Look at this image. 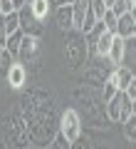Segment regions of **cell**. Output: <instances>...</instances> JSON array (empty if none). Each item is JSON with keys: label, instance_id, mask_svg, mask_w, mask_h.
Listing matches in <instances>:
<instances>
[{"label": "cell", "instance_id": "4fadbf2b", "mask_svg": "<svg viewBox=\"0 0 136 149\" xmlns=\"http://www.w3.org/2000/svg\"><path fill=\"white\" fill-rule=\"evenodd\" d=\"M17 62V57L10 52V50H3V57H0V82L8 85V74H10L12 65Z\"/></svg>", "mask_w": 136, "mask_h": 149}, {"label": "cell", "instance_id": "e0dca14e", "mask_svg": "<svg viewBox=\"0 0 136 149\" xmlns=\"http://www.w3.org/2000/svg\"><path fill=\"white\" fill-rule=\"evenodd\" d=\"M119 92V85H116V80H114V74H109L104 82H101V100H104V104L111 100V97Z\"/></svg>", "mask_w": 136, "mask_h": 149}, {"label": "cell", "instance_id": "83f0119b", "mask_svg": "<svg viewBox=\"0 0 136 149\" xmlns=\"http://www.w3.org/2000/svg\"><path fill=\"white\" fill-rule=\"evenodd\" d=\"M104 3H106V8H111V5L116 3V0H104Z\"/></svg>", "mask_w": 136, "mask_h": 149}, {"label": "cell", "instance_id": "6da1fadb", "mask_svg": "<svg viewBox=\"0 0 136 149\" xmlns=\"http://www.w3.org/2000/svg\"><path fill=\"white\" fill-rule=\"evenodd\" d=\"M3 134H5V139H8L5 144L10 149H27L30 142H32L30 129H27V122L20 119L17 114H10V117L3 119Z\"/></svg>", "mask_w": 136, "mask_h": 149}, {"label": "cell", "instance_id": "7c38bea8", "mask_svg": "<svg viewBox=\"0 0 136 149\" xmlns=\"http://www.w3.org/2000/svg\"><path fill=\"white\" fill-rule=\"evenodd\" d=\"M30 5V10L35 13V17L37 20H42V22H47V17H50V13H52V0H30L27 3Z\"/></svg>", "mask_w": 136, "mask_h": 149}, {"label": "cell", "instance_id": "f546056e", "mask_svg": "<svg viewBox=\"0 0 136 149\" xmlns=\"http://www.w3.org/2000/svg\"><path fill=\"white\" fill-rule=\"evenodd\" d=\"M134 114H136V100H134Z\"/></svg>", "mask_w": 136, "mask_h": 149}, {"label": "cell", "instance_id": "4dcf8cb0", "mask_svg": "<svg viewBox=\"0 0 136 149\" xmlns=\"http://www.w3.org/2000/svg\"><path fill=\"white\" fill-rule=\"evenodd\" d=\"M52 3H55V5H57V3H59V0H52Z\"/></svg>", "mask_w": 136, "mask_h": 149}, {"label": "cell", "instance_id": "5b68a950", "mask_svg": "<svg viewBox=\"0 0 136 149\" xmlns=\"http://www.w3.org/2000/svg\"><path fill=\"white\" fill-rule=\"evenodd\" d=\"M40 60V37L35 35H25L22 37V45H20V52H17V62L27 65H37Z\"/></svg>", "mask_w": 136, "mask_h": 149}, {"label": "cell", "instance_id": "7402d4cb", "mask_svg": "<svg viewBox=\"0 0 136 149\" xmlns=\"http://www.w3.org/2000/svg\"><path fill=\"white\" fill-rule=\"evenodd\" d=\"M104 25H106V30H111V32H116V25H119V15H116L114 10H106V15H104Z\"/></svg>", "mask_w": 136, "mask_h": 149}, {"label": "cell", "instance_id": "44dd1931", "mask_svg": "<svg viewBox=\"0 0 136 149\" xmlns=\"http://www.w3.org/2000/svg\"><path fill=\"white\" fill-rule=\"evenodd\" d=\"M69 144H72V142H69V139L64 137L62 132H57V134L52 137V142L47 144V147H50V149H69Z\"/></svg>", "mask_w": 136, "mask_h": 149}, {"label": "cell", "instance_id": "8fae6325", "mask_svg": "<svg viewBox=\"0 0 136 149\" xmlns=\"http://www.w3.org/2000/svg\"><path fill=\"white\" fill-rule=\"evenodd\" d=\"M116 35H121L124 40H129V37L136 35V20L131 13H124V15H119V25H116Z\"/></svg>", "mask_w": 136, "mask_h": 149}, {"label": "cell", "instance_id": "f1b7e54d", "mask_svg": "<svg viewBox=\"0 0 136 149\" xmlns=\"http://www.w3.org/2000/svg\"><path fill=\"white\" fill-rule=\"evenodd\" d=\"M0 149H10V147H8V144H5V142H0Z\"/></svg>", "mask_w": 136, "mask_h": 149}, {"label": "cell", "instance_id": "5bb4252c", "mask_svg": "<svg viewBox=\"0 0 136 149\" xmlns=\"http://www.w3.org/2000/svg\"><path fill=\"white\" fill-rule=\"evenodd\" d=\"M89 5H92V0H74V5H72V13H74V27H82L84 17H87L89 13Z\"/></svg>", "mask_w": 136, "mask_h": 149}, {"label": "cell", "instance_id": "9c48e42d", "mask_svg": "<svg viewBox=\"0 0 136 149\" xmlns=\"http://www.w3.org/2000/svg\"><path fill=\"white\" fill-rule=\"evenodd\" d=\"M25 85H27V67L22 62H15L10 74H8V87L10 90H22Z\"/></svg>", "mask_w": 136, "mask_h": 149}, {"label": "cell", "instance_id": "2e32d148", "mask_svg": "<svg viewBox=\"0 0 136 149\" xmlns=\"http://www.w3.org/2000/svg\"><path fill=\"white\" fill-rule=\"evenodd\" d=\"M111 74H114V80H116V85H119V90H124V92H126V87L131 85V80H134V72H131L129 67H124V65H121V67H116Z\"/></svg>", "mask_w": 136, "mask_h": 149}, {"label": "cell", "instance_id": "836d02e7", "mask_svg": "<svg viewBox=\"0 0 136 149\" xmlns=\"http://www.w3.org/2000/svg\"><path fill=\"white\" fill-rule=\"evenodd\" d=\"M27 3H30V0H27Z\"/></svg>", "mask_w": 136, "mask_h": 149}, {"label": "cell", "instance_id": "9a60e30c", "mask_svg": "<svg viewBox=\"0 0 136 149\" xmlns=\"http://www.w3.org/2000/svg\"><path fill=\"white\" fill-rule=\"evenodd\" d=\"M124 67H129L136 77V35L126 40V55H124Z\"/></svg>", "mask_w": 136, "mask_h": 149}, {"label": "cell", "instance_id": "277c9868", "mask_svg": "<svg viewBox=\"0 0 136 149\" xmlns=\"http://www.w3.org/2000/svg\"><path fill=\"white\" fill-rule=\"evenodd\" d=\"M57 132H62L69 142H74L77 137H82V117H79L77 109H64L59 114V122H57Z\"/></svg>", "mask_w": 136, "mask_h": 149}, {"label": "cell", "instance_id": "7a4b0ae2", "mask_svg": "<svg viewBox=\"0 0 136 149\" xmlns=\"http://www.w3.org/2000/svg\"><path fill=\"white\" fill-rule=\"evenodd\" d=\"M64 57H67L69 67H79L84 65V60L89 57V50H87V35L82 30H69L67 37H64Z\"/></svg>", "mask_w": 136, "mask_h": 149}, {"label": "cell", "instance_id": "30bf717a", "mask_svg": "<svg viewBox=\"0 0 136 149\" xmlns=\"http://www.w3.org/2000/svg\"><path fill=\"white\" fill-rule=\"evenodd\" d=\"M124 55H126V40L121 35L114 37V42H111V50H109V60L114 67H121L124 65Z\"/></svg>", "mask_w": 136, "mask_h": 149}, {"label": "cell", "instance_id": "ac0fdd59", "mask_svg": "<svg viewBox=\"0 0 136 149\" xmlns=\"http://www.w3.org/2000/svg\"><path fill=\"white\" fill-rule=\"evenodd\" d=\"M22 37H25V32H22V27L17 32H12L10 37H8V42H5V50H10L12 55L17 57V52H20V45H22Z\"/></svg>", "mask_w": 136, "mask_h": 149}, {"label": "cell", "instance_id": "d6986e66", "mask_svg": "<svg viewBox=\"0 0 136 149\" xmlns=\"http://www.w3.org/2000/svg\"><path fill=\"white\" fill-rule=\"evenodd\" d=\"M27 0H0V13H17L25 8Z\"/></svg>", "mask_w": 136, "mask_h": 149}, {"label": "cell", "instance_id": "ffe728a7", "mask_svg": "<svg viewBox=\"0 0 136 149\" xmlns=\"http://www.w3.org/2000/svg\"><path fill=\"white\" fill-rule=\"evenodd\" d=\"M124 137L129 139V142H136V114H131L124 122Z\"/></svg>", "mask_w": 136, "mask_h": 149}, {"label": "cell", "instance_id": "1f68e13d", "mask_svg": "<svg viewBox=\"0 0 136 149\" xmlns=\"http://www.w3.org/2000/svg\"><path fill=\"white\" fill-rule=\"evenodd\" d=\"M27 149H37V147H27Z\"/></svg>", "mask_w": 136, "mask_h": 149}, {"label": "cell", "instance_id": "d6a6232c", "mask_svg": "<svg viewBox=\"0 0 136 149\" xmlns=\"http://www.w3.org/2000/svg\"><path fill=\"white\" fill-rule=\"evenodd\" d=\"M134 3H136V0H131V5H134Z\"/></svg>", "mask_w": 136, "mask_h": 149}, {"label": "cell", "instance_id": "484cf974", "mask_svg": "<svg viewBox=\"0 0 136 149\" xmlns=\"http://www.w3.org/2000/svg\"><path fill=\"white\" fill-rule=\"evenodd\" d=\"M126 95H129L131 100H136V77H134V80H131V85L126 87Z\"/></svg>", "mask_w": 136, "mask_h": 149}, {"label": "cell", "instance_id": "4316f807", "mask_svg": "<svg viewBox=\"0 0 136 149\" xmlns=\"http://www.w3.org/2000/svg\"><path fill=\"white\" fill-rule=\"evenodd\" d=\"M129 13H131V15H134V20H136V3H134V5H131V10H129Z\"/></svg>", "mask_w": 136, "mask_h": 149}, {"label": "cell", "instance_id": "d4e9b609", "mask_svg": "<svg viewBox=\"0 0 136 149\" xmlns=\"http://www.w3.org/2000/svg\"><path fill=\"white\" fill-rule=\"evenodd\" d=\"M69 149H92V142H89V139L82 134V137H77L72 144H69Z\"/></svg>", "mask_w": 136, "mask_h": 149}, {"label": "cell", "instance_id": "3957f363", "mask_svg": "<svg viewBox=\"0 0 136 149\" xmlns=\"http://www.w3.org/2000/svg\"><path fill=\"white\" fill-rule=\"evenodd\" d=\"M104 112H106V119L114 124H124L126 119L134 114V100L126 95L124 90H119L109 102L104 104Z\"/></svg>", "mask_w": 136, "mask_h": 149}, {"label": "cell", "instance_id": "52a82bcc", "mask_svg": "<svg viewBox=\"0 0 136 149\" xmlns=\"http://www.w3.org/2000/svg\"><path fill=\"white\" fill-rule=\"evenodd\" d=\"M20 30V13H3L0 17V45L5 47L8 37Z\"/></svg>", "mask_w": 136, "mask_h": 149}, {"label": "cell", "instance_id": "e575fe53", "mask_svg": "<svg viewBox=\"0 0 136 149\" xmlns=\"http://www.w3.org/2000/svg\"><path fill=\"white\" fill-rule=\"evenodd\" d=\"M47 149H50V147H47Z\"/></svg>", "mask_w": 136, "mask_h": 149}, {"label": "cell", "instance_id": "8992f818", "mask_svg": "<svg viewBox=\"0 0 136 149\" xmlns=\"http://www.w3.org/2000/svg\"><path fill=\"white\" fill-rule=\"evenodd\" d=\"M17 13H20V27H22V32H25V35H35V37H42V30H45V22L35 17V13L30 10V5L25 3V8H22V10H17Z\"/></svg>", "mask_w": 136, "mask_h": 149}, {"label": "cell", "instance_id": "ba28073f", "mask_svg": "<svg viewBox=\"0 0 136 149\" xmlns=\"http://www.w3.org/2000/svg\"><path fill=\"white\" fill-rule=\"evenodd\" d=\"M55 20H57V27H59L62 32L74 30V13H72V5H57V10H55Z\"/></svg>", "mask_w": 136, "mask_h": 149}, {"label": "cell", "instance_id": "cb8c5ba5", "mask_svg": "<svg viewBox=\"0 0 136 149\" xmlns=\"http://www.w3.org/2000/svg\"><path fill=\"white\" fill-rule=\"evenodd\" d=\"M111 10H114L116 15H124V13L131 10V0H116L114 5H111Z\"/></svg>", "mask_w": 136, "mask_h": 149}, {"label": "cell", "instance_id": "603a6c76", "mask_svg": "<svg viewBox=\"0 0 136 149\" xmlns=\"http://www.w3.org/2000/svg\"><path fill=\"white\" fill-rule=\"evenodd\" d=\"M92 10H94V15L99 17V20H104V15H106V10H109V8H106L104 0H92Z\"/></svg>", "mask_w": 136, "mask_h": 149}]
</instances>
